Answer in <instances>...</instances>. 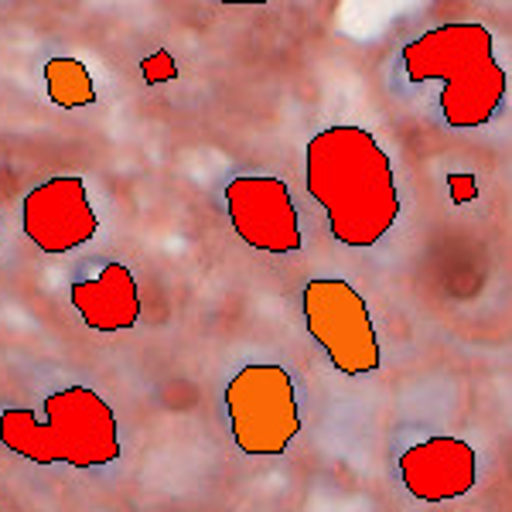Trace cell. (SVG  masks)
Instances as JSON below:
<instances>
[{"label": "cell", "instance_id": "obj_4", "mask_svg": "<svg viewBox=\"0 0 512 512\" xmlns=\"http://www.w3.org/2000/svg\"><path fill=\"white\" fill-rule=\"evenodd\" d=\"M226 410L236 448L250 458H280L301 434V410L284 366L239 369L226 386Z\"/></svg>", "mask_w": 512, "mask_h": 512}, {"label": "cell", "instance_id": "obj_7", "mask_svg": "<svg viewBox=\"0 0 512 512\" xmlns=\"http://www.w3.org/2000/svg\"><path fill=\"white\" fill-rule=\"evenodd\" d=\"M24 236L38 246L41 253H69L76 246L89 243L99 229V219L89 205L82 178L62 175L35 192H28L21 205Z\"/></svg>", "mask_w": 512, "mask_h": 512}, {"label": "cell", "instance_id": "obj_10", "mask_svg": "<svg viewBox=\"0 0 512 512\" xmlns=\"http://www.w3.org/2000/svg\"><path fill=\"white\" fill-rule=\"evenodd\" d=\"M48 99L62 110H76V106H89L96 99V86L89 69L79 59H52L45 65Z\"/></svg>", "mask_w": 512, "mask_h": 512}, {"label": "cell", "instance_id": "obj_8", "mask_svg": "<svg viewBox=\"0 0 512 512\" xmlns=\"http://www.w3.org/2000/svg\"><path fill=\"white\" fill-rule=\"evenodd\" d=\"M400 475L420 502L461 499L475 489V451L461 437H431L403 451Z\"/></svg>", "mask_w": 512, "mask_h": 512}, {"label": "cell", "instance_id": "obj_11", "mask_svg": "<svg viewBox=\"0 0 512 512\" xmlns=\"http://www.w3.org/2000/svg\"><path fill=\"white\" fill-rule=\"evenodd\" d=\"M140 76H144L147 86H161V82L178 79V62L171 52H154L140 62Z\"/></svg>", "mask_w": 512, "mask_h": 512}, {"label": "cell", "instance_id": "obj_12", "mask_svg": "<svg viewBox=\"0 0 512 512\" xmlns=\"http://www.w3.org/2000/svg\"><path fill=\"white\" fill-rule=\"evenodd\" d=\"M448 185H451V202L454 205H465V202H475L478 198L475 175H448Z\"/></svg>", "mask_w": 512, "mask_h": 512}, {"label": "cell", "instance_id": "obj_1", "mask_svg": "<svg viewBox=\"0 0 512 512\" xmlns=\"http://www.w3.org/2000/svg\"><path fill=\"white\" fill-rule=\"evenodd\" d=\"M308 195L325 209L328 229L345 246H373L400 216L390 154L362 127L321 130L308 140Z\"/></svg>", "mask_w": 512, "mask_h": 512}, {"label": "cell", "instance_id": "obj_6", "mask_svg": "<svg viewBox=\"0 0 512 512\" xmlns=\"http://www.w3.org/2000/svg\"><path fill=\"white\" fill-rule=\"evenodd\" d=\"M226 209L236 236L263 253L301 250V219H297L291 188L280 178L243 175L226 185Z\"/></svg>", "mask_w": 512, "mask_h": 512}, {"label": "cell", "instance_id": "obj_9", "mask_svg": "<svg viewBox=\"0 0 512 512\" xmlns=\"http://www.w3.org/2000/svg\"><path fill=\"white\" fill-rule=\"evenodd\" d=\"M72 304L93 332H127L140 318L137 280L123 263H106L99 277L76 280Z\"/></svg>", "mask_w": 512, "mask_h": 512}, {"label": "cell", "instance_id": "obj_3", "mask_svg": "<svg viewBox=\"0 0 512 512\" xmlns=\"http://www.w3.org/2000/svg\"><path fill=\"white\" fill-rule=\"evenodd\" d=\"M0 444L35 465L65 461L72 468H99L120 458L113 407L89 386H69L45 400V420L11 407L0 414Z\"/></svg>", "mask_w": 512, "mask_h": 512}, {"label": "cell", "instance_id": "obj_2", "mask_svg": "<svg viewBox=\"0 0 512 512\" xmlns=\"http://www.w3.org/2000/svg\"><path fill=\"white\" fill-rule=\"evenodd\" d=\"M492 31L475 21L441 24L403 48L410 82H444L441 113L454 130L485 127L506 99V72L495 62Z\"/></svg>", "mask_w": 512, "mask_h": 512}, {"label": "cell", "instance_id": "obj_5", "mask_svg": "<svg viewBox=\"0 0 512 512\" xmlns=\"http://www.w3.org/2000/svg\"><path fill=\"white\" fill-rule=\"evenodd\" d=\"M304 325L342 376H369L383 366L379 338L362 294L345 280H311L301 294Z\"/></svg>", "mask_w": 512, "mask_h": 512}]
</instances>
